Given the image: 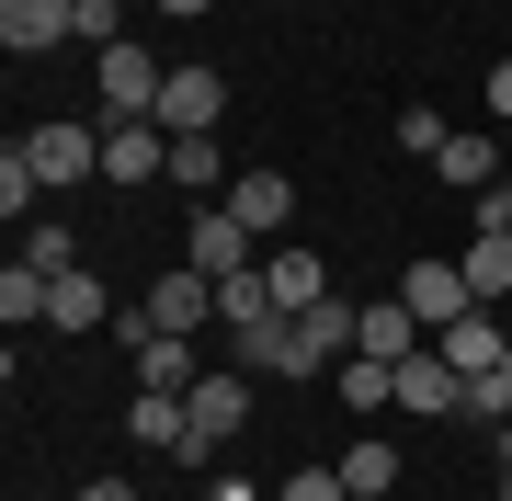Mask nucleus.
I'll use <instances>...</instances> for the list:
<instances>
[{
	"label": "nucleus",
	"instance_id": "30",
	"mask_svg": "<svg viewBox=\"0 0 512 501\" xmlns=\"http://www.w3.org/2000/svg\"><path fill=\"white\" fill-rule=\"evenodd\" d=\"M285 501H353V490H342V467H296V479H285Z\"/></svg>",
	"mask_w": 512,
	"mask_h": 501
},
{
	"label": "nucleus",
	"instance_id": "13",
	"mask_svg": "<svg viewBox=\"0 0 512 501\" xmlns=\"http://www.w3.org/2000/svg\"><path fill=\"white\" fill-rule=\"evenodd\" d=\"M399 410H467V376H456V365H444V353H433V342H421V353H410V365H399Z\"/></svg>",
	"mask_w": 512,
	"mask_h": 501
},
{
	"label": "nucleus",
	"instance_id": "16",
	"mask_svg": "<svg viewBox=\"0 0 512 501\" xmlns=\"http://www.w3.org/2000/svg\"><path fill=\"white\" fill-rule=\"evenodd\" d=\"M433 171H444V183H501V137H478V126H456V137H444V149H433Z\"/></svg>",
	"mask_w": 512,
	"mask_h": 501
},
{
	"label": "nucleus",
	"instance_id": "23",
	"mask_svg": "<svg viewBox=\"0 0 512 501\" xmlns=\"http://www.w3.org/2000/svg\"><path fill=\"white\" fill-rule=\"evenodd\" d=\"M387 479H399V445H387V433L342 445V490H376V501H387Z\"/></svg>",
	"mask_w": 512,
	"mask_h": 501
},
{
	"label": "nucleus",
	"instance_id": "32",
	"mask_svg": "<svg viewBox=\"0 0 512 501\" xmlns=\"http://www.w3.org/2000/svg\"><path fill=\"white\" fill-rule=\"evenodd\" d=\"M478 92H490V114H512V57H501V69H490V80H478Z\"/></svg>",
	"mask_w": 512,
	"mask_h": 501
},
{
	"label": "nucleus",
	"instance_id": "3",
	"mask_svg": "<svg viewBox=\"0 0 512 501\" xmlns=\"http://www.w3.org/2000/svg\"><path fill=\"white\" fill-rule=\"evenodd\" d=\"M399 297H410L421 331H456V319L478 308V285H467V262H456V251H421L410 274H399Z\"/></svg>",
	"mask_w": 512,
	"mask_h": 501
},
{
	"label": "nucleus",
	"instance_id": "5",
	"mask_svg": "<svg viewBox=\"0 0 512 501\" xmlns=\"http://www.w3.org/2000/svg\"><path fill=\"white\" fill-rule=\"evenodd\" d=\"M12 149L35 160V183H46V194H57V183H92V171H103V137H92V126H35V137H12Z\"/></svg>",
	"mask_w": 512,
	"mask_h": 501
},
{
	"label": "nucleus",
	"instance_id": "9",
	"mask_svg": "<svg viewBox=\"0 0 512 501\" xmlns=\"http://www.w3.org/2000/svg\"><path fill=\"white\" fill-rule=\"evenodd\" d=\"M421 342H433V331L410 319V297H365V331H353V353H376V365H410Z\"/></svg>",
	"mask_w": 512,
	"mask_h": 501
},
{
	"label": "nucleus",
	"instance_id": "28",
	"mask_svg": "<svg viewBox=\"0 0 512 501\" xmlns=\"http://www.w3.org/2000/svg\"><path fill=\"white\" fill-rule=\"evenodd\" d=\"M478 240H512V171H501V183H478Z\"/></svg>",
	"mask_w": 512,
	"mask_h": 501
},
{
	"label": "nucleus",
	"instance_id": "36",
	"mask_svg": "<svg viewBox=\"0 0 512 501\" xmlns=\"http://www.w3.org/2000/svg\"><path fill=\"white\" fill-rule=\"evenodd\" d=\"M501 501H512V467H501Z\"/></svg>",
	"mask_w": 512,
	"mask_h": 501
},
{
	"label": "nucleus",
	"instance_id": "33",
	"mask_svg": "<svg viewBox=\"0 0 512 501\" xmlns=\"http://www.w3.org/2000/svg\"><path fill=\"white\" fill-rule=\"evenodd\" d=\"M80 501H137V490H126V479H92V490H80Z\"/></svg>",
	"mask_w": 512,
	"mask_h": 501
},
{
	"label": "nucleus",
	"instance_id": "34",
	"mask_svg": "<svg viewBox=\"0 0 512 501\" xmlns=\"http://www.w3.org/2000/svg\"><path fill=\"white\" fill-rule=\"evenodd\" d=\"M217 501H262V490H251V479H217Z\"/></svg>",
	"mask_w": 512,
	"mask_h": 501
},
{
	"label": "nucleus",
	"instance_id": "37",
	"mask_svg": "<svg viewBox=\"0 0 512 501\" xmlns=\"http://www.w3.org/2000/svg\"><path fill=\"white\" fill-rule=\"evenodd\" d=\"M353 501H376V490H353Z\"/></svg>",
	"mask_w": 512,
	"mask_h": 501
},
{
	"label": "nucleus",
	"instance_id": "15",
	"mask_svg": "<svg viewBox=\"0 0 512 501\" xmlns=\"http://www.w3.org/2000/svg\"><path fill=\"white\" fill-rule=\"evenodd\" d=\"M171 183H183V194L205 205V194H228L239 171H228V149H217V137H171Z\"/></svg>",
	"mask_w": 512,
	"mask_h": 501
},
{
	"label": "nucleus",
	"instance_id": "20",
	"mask_svg": "<svg viewBox=\"0 0 512 501\" xmlns=\"http://www.w3.org/2000/svg\"><path fill=\"white\" fill-rule=\"evenodd\" d=\"M251 319H274V274H262V262L217 285V331H251Z\"/></svg>",
	"mask_w": 512,
	"mask_h": 501
},
{
	"label": "nucleus",
	"instance_id": "6",
	"mask_svg": "<svg viewBox=\"0 0 512 501\" xmlns=\"http://www.w3.org/2000/svg\"><path fill=\"white\" fill-rule=\"evenodd\" d=\"M0 46H12V57L80 46V0H0Z\"/></svg>",
	"mask_w": 512,
	"mask_h": 501
},
{
	"label": "nucleus",
	"instance_id": "11",
	"mask_svg": "<svg viewBox=\"0 0 512 501\" xmlns=\"http://www.w3.org/2000/svg\"><path fill=\"white\" fill-rule=\"evenodd\" d=\"M171 171V126H103V183H148Z\"/></svg>",
	"mask_w": 512,
	"mask_h": 501
},
{
	"label": "nucleus",
	"instance_id": "21",
	"mask_svg": "<svg viewBox=\"0 0 512 501\" xmlns=\"http://www.w3.org/2000/svg\"><path fill=\"white\" fill-rule=\"evenodd\" d=\"M46 297H57V274H35V262H12V274H0V319H12V331H35Z\"/></svg>",
	"mask_w": 512,
	"mask_h": 501
},
{
	"label": "nucleus",
	"instance_id": "7",
	"mask_svg": "<svg viewBox=\"0 0 512 501\" xmlns=\"http://www.w3.org/2000/svg\"><path fill=\"white\" fill-rule=\"evenodd\" d=\"M148 319H160V331H205V319H217V274H194V262H171L160 285H148Z\"/></svg>",
	"mask_w": 512,
	"mask_h": 501
},
{
	"label": "nucleus",
	"instance_id": "25",
	"mask_svg": "<svg viewBox=\"0 0 512 501\" xmlns=\"http://www.w3.org/2000/svg\"><path fill=\"white\" fill-rule=\"evenodd\" d=\"M387 137H399V149H410V160H433V149H444V137H456V126H444V114H433V103H410V114H399V126H387Z\"/></svg>",
	"mask_w": 512,
	"mask_h": 501
},
{
	"label": "nucleus",
	"instance_id": "8",
	"mask_svg": "<svg viewBox=\"0 0 512 501\" xmlns=\"http://www.w3.org/2000/svg\"><path fill=\"white\" fill-rule=\"evenodd\" d=\"M217 114H228V80L217 69H171V92H160V126L171 137H217Z\"/></svg>",
	"mask_w": 512,
	"mask_h": 501
},
{
	"label": "nucleus",
	"instance_id": "4",
	"mask_svg": "<svg viewBox=\"0 0 512 501\" xmlns=\"http://www.w3.org/2000/svg\"><path fill=\"white\" fill-rule=\"evenodd\" d=\"M183 262L228 285V274H251V262H262V228L239 217V205H194V240H183Z\"/></svg>",
	"mask_w": 512,
	"mask_h": 501
},
{
	"label": "nucleus",
	"instance_id": "18",
	"mask_svg": "<svg viewBox=\"0 0 512 501\" xmlns=\"http://www.w3.org/2000/svg\"><path fill=\"white\" fill-rule=\"evenodd\" d=\"M194 376H205V353H194L183 331H160V342H148V353H137V388H171V399H183V388H194Z\"/></svg>",
	"mask_w": 512,
	"mask_h": 501
},
{
	"label": "nucleus",
	"instance_id": "31",
	"mask_svg": "<svg viewBox=\"0 0 512 501\" xmlns=\"http://www.w3.org/2000/svg\"><path fill=\"white\" fill-rule=\"evenodd\" d=\"M80 46H92V57H103V46H126V35H114V0H80Z\"/></svg>",
	"mask_w": 512,
	"mask_h": 501
},
{
	"label": "nucleus",
	"instance_id": "27",
	"mask_svg": "<svg viewBox=\"0 0 512 501\" xmlns=\"http://www.w3.org/2000/svg\"><path fill=\"white\" fill-rule=\"evenodd\" d=\"M467 422H490V433L512 422V376H467Z\"/></svg>",
	"mask_w": 512,
	"mask_h": 501
},
{
	"label": "nucleus",
	"instance_id": "38",
	"mask_svg": "<svg viewBox=\"0 0 512 501\" xmlns=\"http://www.w3.org/2000/svg\"><path fill=\"white\" fill-rule=\"evenodd\" d=\"M501 376H512V353H501Z\"/></svg>",
	"mask_w": 512,
	"mask_h": 501
},
{
	"label": "nucleus",
	"instance_id": "2",
	"mask_svg": "<svg viewBox=\"0 0 512 501\" xmlns=\"http://www.w3.org/2000/svg\"><path fill=\"white\" fill-rule=\"evenodd\" d=\"M92 80H103V114H114V126H160L171 69H160L148 46H103V57H92Z\"/></svg>",
	"mask_w": 512,
	"mask_h": 501
},
{
	"label": "nucleus",
	"instance_id": "1",
	"mask_svg": "<svg viewBox=\"0 0 512 501\" xmlns=\"http://www.w3.org/2000/svg\"><path fill=\"white\" fill-rule=\"evenodd\" d=\"M251 388H262V376L251 365H205L194 376V388H183V410H194V467H205V445H239V433H251Z\"/></svg>",
	"mask_w": 512,
	"mask_h": 501
},
{
	"label": "nucleus",
	"instance_id": "29",
	"mask_svg": "<svg viewBox=\"0 0 512 501\" xmlns=\"http://www.w3.org/2000/svg\"><path fill=\"white\" fill-rule=\"evenodd\" d=\"M35 194H46V183H35V160L12 149V160H0V205H12V217H23V205H35Z\"/></svg>",
	"mask_w": 512,
	"mask_h": 501
},
{
	"label": "nucleus",
	"instance_id": "10",
	"mask_svg": "<svg viewBox=\"0 0 512 501\" xmlns=\"http://www.w3.org/2000/svg\"><path fill=\"white\" fill-rule=\"evenodd\" d=\"M239 342V365L251 376H308V342H296V319L274 308V319H251V331H228Z\"/></svg>",
	"mask_w": 512,
	"mask_h": 501
},
{
	"label": "nucleus",
	"instance_id": "24",
	"mask_svg": "<svg viewBox=\"0 0 512 501\" xmlns=\"http://www.w3.org/2000/svg\"><path fill=\"white\" fill-rule=\"evenodd\" d=\"M456 262H467V285H478V308H490V297H512V240H467Z\"/></svg>",
	"mask_w": 512,
	"mask_h": 501
},
{
	"label": "nucleus",
	"instance_id": "14",
	"mask_svg": "<svg viewBox=\"0 0 512 501\" xmlns=\"http://www.w3.org/2000/svg\"><path fill=\"white\" fill-rule=\"evenodd\" d=\"M217 205H239V217H251V228H262V240H274V228L296 217V183H285V171H239V183H228Z\"/></svg>",
	"mask_w": 512,
	"mask_h": 501
},
{
	"label": "nucleus",
	"instance_id": "17",
	"mask_svg": "<svg viewBox=\"0 0 512 501\" xmlns=\"http://www.w3.org/2000/svg\"><path fill=\"white\" fill-rule=\"evenodd\" d=\"M262 274H274V308H319L330 297V262L319 251H262Z\"/></svg>",
	"mask_w": 512,
	"mask_h": 501
},
{
	"label": "nucleus",
	"instance_id": "26",
	"mask_svg": "<svg viewBox=\"0 0 512 501\" xmlns=\"http://www.w3.org/2000/svg\"><path fill=\"white\" fill-rule=\"evenodd\" d=\"M23 262H35V274H80V240H69V228H35V240H23Z\"/></svg>",
	"mask_w": 512,
	"mask_h": 501
},
{
	"label": "nucleus",
	"instance_id": "22",
	"mask_svg": "<svg viewBox=\"0 0 512 501\" xmlns=\"http://www.w3.org/2000/svg\"><path fill=\"white\" fill-rule=\"evenodd\" d=\"M342 410H399V365L353 353V365H342Z\"/></svg>",
	"mask_w": 512,
	"mask_h": 501
},
{
	"label": "nucleus",
	"instance_id": "35",
	"mask_svg": "<svg viewBox=\"0 0 512 501\" xmlns=\"http://www.w3.org/2000/svg\"><path fill=\"white\" fill-rule=\"evenodd\" d=\"M160 12H183V23H194V12H217V0H160Z\"/></svg>",
	"mask_w": 512,
	"mask_h": 501
},
{
	"label": "nucleus",
	"instance_id": "19",
	"mask_svg": "<svg viewBox=\"0 0 512 501\" xmlns=\"http://www.w3.org/2000/svg\"><path fill=\"white\" fill-rule=\"evenodd\" d=\"M103 319H114V308H103V285H92V274H57V297H46V331H103Z\"/></svg>",
	"mask_w": 512,
	"mask_h": 501
},
{
	"label": "nucleus",
	"instance_id": "12",
	"mask_svg": "<svg viewBox=\"0 0 512 501\" xmlns=\"http://www.w3.org/2000/svg\"><path fill=\"white\" fill-rule=\"evenodd\" d=\"M433 353H444V365H456V376H501V353H512V331H490V308H467L456 331H433Z\"/></svg>",
	"mask_w": 512,
	"mask_h": 501
}]
</instances>
